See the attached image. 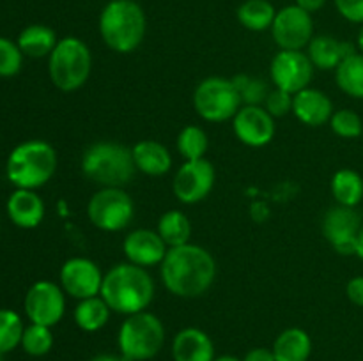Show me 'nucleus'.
I'll return each mask as SVG.
<instances>
[{
	"mask_svg": "<svg viewBox=\"0 0 363 361\" xmlns=\"http://www.w3.org/2000/svg\"><path fill=\"white\" fill-rule=\"evenodd\" d=\"M160 275L165 289L177 297L204 296L216 278V262L206 248L186 243L169 248Z\"/></svg>",
	"mask_w": 363,
	"mask_h": 361,
	"instance_id": "1",
	"label": "nucleus"
},
{
	"mask_svg": "<svg viewBox=\"0 0 363 361\" xmlns=\"http://www.w3.org/2000/svg\"><path fill=\"white\" fill-rule=\"evenodd\" d=\"M99 296L106 301L112 311L133 315L145 311L155 299V282L147 269L131 262L117 264L103 276Z\"/></svg>",
	"mask_w": 363,
	"mask_h": 361,
	"instance_id": "2",
	"label": "nucleus"
},
{
	"mask_svg": "<svg viewBox=\"0 0 363 361\" xmlns=\"http://www.w3.org/2000/svg\"><path fill=\"white\" fill-rule=\"evenodd\" d=\"M99 35L116 53H131L142 45L147 18L135 0H110L99 13Z\"/></svg>",
	"mask_w": 363,
	"mask_h": 361,
	"instance_id": "3",
	"label": "nucleus"
},
{
	"mask_svg": "<svg viewBox=\"0 0 363 361\" xmlns=\"http://www.w3.org/2000/svg\"><path fill=\"white\" fill-rule=\"evenodd\" d=\"M80 166L84 176L101 188H124L137 172L131 149L106 140L89 145Z\"/></svg>",
	"mask_w": 363,
	"mask_h": 361,
	"instance_id": "4",
	"label": "nucleus"
},
{
	"mask_svg": "<svg viewBox=\"0 0 363 361\" xmlns=\"http://www.w3.org/2000/svg\"><path fill=\"white\" fill-rule=\"evenodd\" d=\"M57 170V152L45 140H27L7 156L6 176L14 188L38 190L45 186Z\"/></svg>",
	"mask_w": 363,
	"mask_h": 361,
	"instance_id": "5",
	"label": "nucleus"
},
{
	"mask_svg": "<svg viewBox=\"0 0 363 361\" xmlns=\"http://www.w3.org/2000/svg\"><path fill=\"white\" fill-rule=\"evenodd\" d=\"M92 53L80 38L67 35L59 39L48 57V74L52 84L62 92L84 87L91 76Z\"/></svg>",
	"mask_w": 363,
	"mask_h": 361,
	"instance_id": "6",
	"label": "nucleus"
},
{
	"mask_svg": "<svg viewBox=\"0 0 363 361\" xmlns=\"http://www.w3.org/2000/svg\"><path fill=\"white\" fill-rule=\"evenodd\" d=\"M165 343V328L160 317L151 311L128 315L117 335L121 356L130 361L152 360Z\"/></svg>",
	"mask_w": 363,
	"mask_h": 361,
	"instance_id": "7",
	"label": "nucleus"
},
{
	"mask_svg": "<svg viewBox=\"0 0 363 361\" xmlns=\"http://www.w3.org/2000/svg\"><path fill=\"white\" fill-rule=\"evenodd\" d=\"M243 106L233 78L209 76L194 92V108L208 122H225Z\"/></svg>",
	"mask_w": 363,
	"mask_h": 361,
	"instance_id": "8",
	"label": "nucleus"
},
{
	"mask_svg": "<svg viewBox=\"0 0 363 361\" xmlns=\"http://www.w3.org/2000/svg\"><path fill=\"white\" fill-rule=\"evenodd\" d=\"M87 216L96 229L119 232L133 219L135 202L124 188H101L89 200Z\"/></svg>",
	"mask_w": 363,
	"mask_h": 361,
	"instance_id": "9",
	"label": "nucleus"
},
{
	"mask_svg": "<svg viewBox=\"0 0 363 361\" xmlns=\"http://www.w3.org/2000/svg\"><path fill=\"white\" fill-rule=\"evenodd\" d=\"M25 314L32 324L53 328L66 314V292L50 280H39L25 294Z\"/></svg>",
	"mask_w": 363,
	"mask_h": 361,
	"instance_id": "10",
	"label": "nucleus"
},
{
	"mask_svg": "<svg viewBox=\"0 0 363 361\" xmlns=\"http://www.w3.org/2000/svg\"><path fill=\"white\" fill-rule=\"evenodd\" d=\"M269 30L280 50L303 52L314 38V20L311 13L298 7L296 4H291L277 11L275 21Z\"/></svg>",
	"mask_w": 363,
	"mask_h": 361,
	"instance_id": "11",
	"label": "nucleus"
},
{
	"mask_svg": "<svg viewBox=\"0 0 363 361\" xmlns=\"http://www.w3.org/2000/svg\"><path fill=\"white\" fill-rule=\"evenodd\" d=\"M215 166L206 158L184 161L174 176V195L183 204H197L208 198L215 186Z\"/></svg>",
	"mask_w": 363,
	"mask_h": 361,
	"instance_id": "12",
	"label": "nucleus"
},
{
	"mask_svg": "<svg viewBox=\"0 0 363 361\" xmlns=\"http://www.w3.org/2000/svg\"><path fill=\"white\" fill-rule=\"evenodd\" d=\"M314 69L311 59L305 52L296 50H280L272 60L269 66V78L273 81V87L282 88L289 94L303 91L308 87Z\"/></svg>",
	"mask_w": 363,
	"mask_h": 361,
	"instance_id": "13",
	"label": "nucleus"
},
{
	"mask_svg": "<svg viewBox=\"0 0 363 361\" xmlns=\"http://www.w3.org/2000/svg\"><path fill=\"white\" fill-rule=\"evenodd\" d=\"M103 273L94 260L85 257H73L60 268V287L67 296L82 301L99 296L103 285Z\"/></svg>",
	"mask_w": 363,
	"mask_h": 361,
	"instance_id": "14",
	"label": "nucleus"
},
{
	"mask_svg": "<svg viewBox=\"0 0 363 361\" xmlns=\"http://www.w3.org/2000/svg\"><path fill=\"white\" fill-rule=\"evenodd\" d=\"M362 229V216L354 207L335 205L323 218V234L340 255H354V243Z\"/></svg>",
	"mask_w": 363,
	"mask_h": 361,
	"instance_id": "15",
	"label": "nucleus"
},
{
	"mask_svg": "<svg viewBox=\"0 0 363 361\" xmlns=\"http://www.w3.org/2000/svg\"><path fill=\"white\" fill-rule=\"evenodd\" d=\"M233 131L241 144L264 147L275 137V119L264 106L243 105L233 117Z\"/></svg>",
	"mask_w": 363,
	"mask_h": 361,
	"instance_id": "16",
	"label": "nucleus"
},
{
	"mask_svg": "<svg viewBox=\"0 0 363 361\" xmlns=\"http://www.w3.org/2000/svg\"><path fill=\"white\" fill-rule=\"evenodd\" d=\"M123 250L128 262L147 269L152 265H162L169 246L156 230L138 229L124 237Z\"/></svg>",
	"mask_w": 363,
	"mask_h": 361,
	"instance_id": "17",
	"label": "nucleus"
},
{
	"mask_svg": "<svg viewBox=\"0 0 363 361\" xmlns=\"http://www.w3.org/2000/svg\"><path fill=\"white\" fill-rule=\"evenodd\" d=\"M333 103L323 91L307 87L296 92L293 99V113L305 126L319 127L330 122L333 115Z\"/></svg>",
	"mask_w": 363,
	"mask_h": 361,
	"instance_id": "18",
	"label": "nucleus"
},
{
	"mask_svg": "<svg viewBox=\"0 0 363 361\" xmlns=\"http://www.w3.org/2000/svg\"><path fill=\"white\" fill-rule=\"evenodd\" d=\"M357 45L339 41L333 35H314L307 46V55L315 69L335 71L344 59L357 53Z\"/></svg>",
	"mask_w": 363,
	"mask_h": 361,
	"instance_id": "19",
	"label": "nucleus"
},
{
	"mask_svg": "<svg viewBox=\"0 0 363 361\" xmlns=\"http://www.w3.org/2000/svg\"><path fill=\"white\" fill-rule=\"evenodd\" d=\"M7 216L20 229H35L45 218V202L35 190H16L7 198Z\"/></svg>",
	"mask_w": 363,
	"mask_h": 361,
	"instance_id": "20",
	"label": "nucleus"
},
{
	"mask_svg": "<svg viewBox=\"0 0 363 361\" xmlns=\"http://www.w3.org/2000/svg\"><path fill=\"white\" fill-rule=\"evenodd\" d=\"M174 361H215L211 336L199 328H184L172 340Z\"/></svg>",
	"mask_w": 363,
	"mask_h": 361,
	"instance_id": "21",
	"label": "nucleus"
},
{
	"mask_svg": "<svg viewBox=\"0 0 363 361\" xmlns=\"http://www.w3.org/2000/svg\"><path fill=\"white\" fill-rule=\"evenodd\" d=\"M137 170L145 176H165L172 166V156L169 149L156 140H142L131 147Z\"/></svg>",
	"mask_w": 363,
	"mask_h": 361,
	"instance_id": "22",
	"label": "nucleus"
},
{
	"mask_svg": "<svg viewBox=\"0 0 363 361\" xmlns=\"http://www.w3.org/2000/svg\"><path fill=\"white\" fill-rule=\"evenodd\" d=\"M272 350L277 361H308L312 354V338L305 329L289 328L277 336Z\"/></svg>",
	"mask_w": 363,
	"mask_h": 361,
	"instance_id": "23",
	"label": "nucleus"
},
{
	"mask_svg": "<svg viewBox=\"0 0 363 361\" xmlns=\"http://www.w3.org/2000/svg\"><path fill=\"white\" fill-rule=\"evenodd\" d=\"M18 46H20L21 53L25 57H32V59H43V57H50L53 48L57 46L59 39H57L55 30L48 25L34 23L25 27L20 32L16 39Z\"/></svg>",
	"mask_w": 363,
	"mask_h": 361,
	"instance_id": "24",
	"label": "nucleus"
},
{
	"mask_svg": "<svg viewBox=\"0 0 363 361\" xmlns=\"http://www.w3.org/2000/svg\"><path fill=\"white\" fill-rule=\"evenodd\" d=\"M110 315H112V308L101 296L78 301L73 311L74 324L85 333H96L105 328L110 321Z\"/></svg>",
	"mask_w": 363,
	"mask_h": 361,
	"instance_id": "25",
	"label": "nucleus"
},
{
	"mask_svg": "<svg viewBox=\"0 0 363 361\" xmlns=\"http://www.w3.org/2000/svg\"><path fill=\"white\" fill-rule=\"evenodd\" d=\"M332 195L337 205L357 207L363 200V177L353 168H340L332 177Z\"/></svg>",
	"mask_w": 363,
	"mask_h": 361,
	"instance_id": "26",
	"label": "nucleus"
},
{
	"mask_svg": "<svg viewBox=\"0 0 363 361\" xmlns=\"http://www.w3.org/2000/svg\"><path fill=\"white\" fill-rule=\"evenodd\" d=\"M238 21L250 32L269 30L275 21L277 9L269 0H245L236 11Z\"/></svg>",
	"mask_w": 363,
	"mask_h": 361,
	"instance_id": "27",
	"label": "nucleus"
},
{
	"mask_svg": "<svg viewBox=\"0 0 363 361\" xmlns=\"http://www.w3.org/2000/svg\"><path fill=\"white\" fill-rule=\"evenodd\" d=\"M156 232L160 234V237L165 241L169 248L183 246V244L190 243L191 223L184 212L172 209V211H167L160 216Z\"/></svg>",
	"mask_w": 363,
	"mask_h": 361,
	"instance_id": "28",
	"label": "nucleus"
},
{
	"mask_svg": "<svg viewBox=\"0 0 363 361\" xmlns=\"http://www.w3.org/2000/svg\"><path fill=\"white\" fill-rule=\"evenodd\" d=\"M335 80L344 94L363 99V53L357 52L344 59L335 69Z\"/></svg>",
	"mask_w": 363,
	"mask_h": 361,
	"instance_id": "29",
	"label": "nucleus"
},
{
	"mask_svg": "<svg viewBox=\"0 0 363 361\" xmlns=\"http://www.w3.org/2000/svg\"><path fill=\"white\" fill-rule=\"evenodd\" d=\"M176 147L177 152H179L186 161L206 158L209 149L208 133H206L201 126H194V124L184 126L183 130L179 131V134H177Z\"/></svg>",
	"mask_w": 363,
	"mask_h": 361,
	"instance_id": "30",
	"label": "nucleus"
},
{
	"mask_svg": "<svg viewBox=\"0 0 363 361\" xmlns=\"http://www.w3.org/2000/svg\"><path fill=\"white\" fill-rule=\"evenodd\" d=\"M25 326L20 315L11 308H0V353L7 354L21 345Z\"/></svg>",
	"mask_w": 363,
	"mask_h": 361,
	"instance_id": "31",
	"label": "nucleus"
},
{
	"mask_svg": "<svg viewBox=\"0 0 363 361\" xmlns=\"http://www.w3.org/2000/svg\"><path fill=\"white\" fill-rule=\"evenodd\" d=\"M53 333L52 328L41 324L25 326L23 336H21V349L32 357H41L52 350Z\"/></svg>",
	"mask_w": 363,
	"mask_h": 361,
	"instance_id": "32",
	"label": "nucleus"
},
{
	"mask_svg": "<svg viewBox=\"0 0 363 361\" xmlns=\"http://www.w3.org/2000/svg\"><path fill=\"white\" fill-rule=\"evenodd\" d=\"M233 81L236 85L238 92H240L243 105L264 106L266 98H268L269 91H272L264 78L240 74V76H234Z\"/></svg>",
	"mask_w": 363,
	"mask_h": 361,
	"instance_id": "33",
	"label": "nucleus"
},
{
	"mask_svg": "<svg viewBox=\"0 0 363 361\" xmlns=\"http://www.w3.org/2000/svg\"><path fill=\"white\" fill-rule=\"evenodd\" d=\"M328 124L337 137L346 138V140L362 138L363 120L357 112H353V110H350V108L335 110Z\"/></svg>",
	"mask_w": 363,
	"mask_h": 361,
	"instance_id": "34",
	"label": "nucleus"
},
{
	"mask_svg": "<svg viewBox=\"0 0 363 361\" xmlns=\"http://www.w3.org/2000/svg\"><path fill=\"white\" fill-rule=\"evenodd\" d=\"M23 57L18 42L0 35V76L9 78L20 73Z\"/></svg>",
	"mask_w": 363,
	"mask_h": 361,
	"instance_id": "35",
	"label": "nucleus"
},
{
	"mask_svg": "<svg viewBox=\"0 0 363 361\" xmlns=\"http://www.w3.org/2000/svg\"><path fill=\"white\" fill-rule=\"evenodd\" d=\"M293 99L294 94H289V92L282 91V88L273 87L269 91L268 98H266L264 108L268 110V113L273 119H277V117H286L287 113L293 112Z\"/></svg>",
	"mask_w": 363,
	"mask_h": 361,
	"instance_id": "36",
	"label": "nucleus"
},
{
	"mask_svg": "<svg viewBox=\"0 0 363 361\" xmlns=\"http://www.w3.org/2000/svg\"><path fill=\"white\" fill-rule=\"evenodd\" d=\"M337 11L351 23H363V0H333Z\"/></svg>",
	"mask_w": 363,
	"mask_h": 361,
	"instance_id": "37",
	"label": "nucleus"
},
{
	"mask_svg": "<svg viewBox=\"0 0 363 361\" xmlns=\"http://www.w3.org/2000/svg\"><path fill=\"white\" fill-rule=\"evenodd\" d=\"M346 296L357 306L363 308V275L353 276L346 285Z\"/></svg>",
	"mask_w": 363,
	"mask_h": 361,
	"instance_id": "38",
	"label": "nucleus"
},
{
	"mask_svg": "<svg viewBox=\"0 0 363 361\" xmlns=\"http://www.w3.org/2000/svg\"><path fill=\"white\" fill-rule=\"evenodd\" d=\"M241 361H277V360L272 349H266V347H255V349L248 350Z\"/></svg>",
	"mask_w": 363,
	"mask_h": 361,
	"instance_id": "39",
	"label": "nucleus"
},
{
	"mask_svg": "<svg viewBox=\"0 0 363 361\" xmlns=\"http://www.w3.org/2000/svg\"><path fill=\"white\" fill-rule=\"evenodd\" d=\"M294 4H296L298 7H301L303 11H307V13L314 14V13H318V11H321L323 7H325L326 0H296Z\"/></svg>",
	"mask_w": 363,
	"mask_h": 361,
	"instance_id": "40",
	"label": "nucleus"
},
{
	"mask_svg": "<svg viewBox=\"0 0 363 361\" xmlns=\"http://www.w3.org/2000/svg\"><path fill=\"white\" fill-rule=\"evenodd\" d=\"M89 361H130L124 356H113V354H96L94 357H91Z\"/></svg>",
	"mask_w": 363,
	"mask_h": 361,
	"instance_id": "41",
	"label": "nucleus"
},
{
	"mask_svg": "<svg viewBox=\"0 0 363 361\" xmlns=\"http://www.w3.org/2000/svg\"><path fill=\"white\" fill-rule=\"evenodd\" d=\"M354 255L363 260V227L360 229V232H358L357 243H354Z\"/></svg>",
	"mask_w": 363,
	"mask_h": 361,
	"instance_id": "42",
	"label": "nucleus"
},
{
	"mask_svg": "<svg viewBox=\"0 0 363 361\" xmlns=\"http://www.w3.org/2000/svg\"><path fill=\"white\" fill-rule=\"evenodd\" d=\"M357 48H358V52L363 53V23H362L360 30H358V35H357Z\"/></svg>",
	"mask_w": 363,
	"mask_h": 361,
	"instance_id": "43",
	"label": "nucleus"
},
{
	"mask_svg": "<svg viewBox=\"0 0 363 361\" xmlns=\"http://www.w3.org/2000/svg\"><path fill=\"white\" fill-rule=\"evenodd\" d=\"M215 361H241V360L236 356H220V357H215Z\"/></svg>",
	"mask_w": 363,
	"mask_h": 361,
	"instance_id": "44",
	"label": "nucleus"
},
{
	"mask_svg": "<svg viewBox=\"0 0 363 361\" xmlns=\"http://www.w3.org/2000/svg\"><path fill=\"white\" fill-rule=\"evenodd\" d=\"M4 356H6V354H2V353H0V361H4Z\"/></svg>",
	"mask_w": 363,
	"mask_h": 361,
	"instance_id": "45",
	"label": "nucleus"
},
{
	"mask_svg": "<svg viewBox=\"0 0 363 361\" xmlns=\"http://www.w3.org/2000/svg\"><path fill=\"white\" fill-rule=\"evenodd\" d=\"M362 140H363V133H362Z\"/></svg>",
	"mask_w": 363,
	"mask_h": 361,
	"instance_id": "46",
	"label": "nucleus"
}]
</instances>
